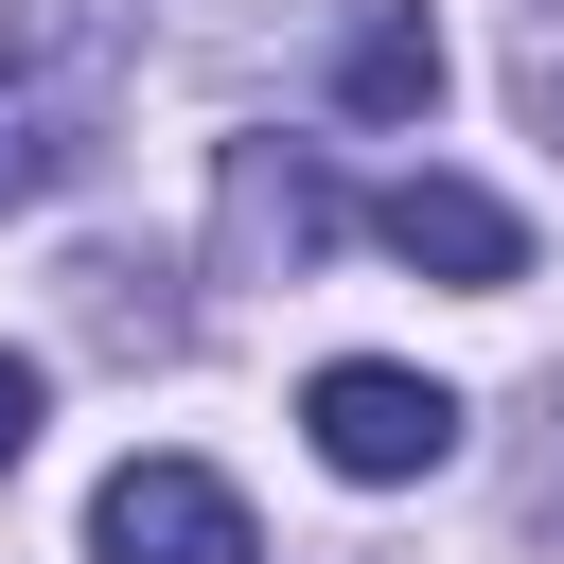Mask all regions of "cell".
Here are the masks:
<instances>
[{
  "label": "cell",
  "instance_id": "6da1fadb",
  "mask_svg": "<svg viewBox=\"0 0 564 564\" xmlns=\"http://www.w3.org/2000/svg\"><path fill=\"white\" fill-rule=\"evenodd\" d=\"M123 70H141V0H35L0 35V212H35L53 176H88Z\"/></svg>",
  "mask_w": 564,
  "mask_h": 564
},
{
  "label": "cell",
  "instance_id": "7a4b0ae2",
  "mask_svg": "<svg viewBox=\"0 0 564 564\" xmlns=\"http://www.w3.org/2000/svg\"><path fill=\"white\" fill-rule=\"evenodd\" d=\"M300 423H317V458H335L352 494H405V476L458 458V388H423V370H388V352H335V370L300 388Z\"/></svg>",
  "mask_w": 564,
  "mask_h": 564
},
{
  "label": "cell",
  "instance_id": "3957f363",
  "mask_svg": "<svg viewBox=\"0 0 564 564\" xmlns=\"http://www.w3.org/2000/svg\"><path fill=\"white\" fill-rule=\"evenodd\" d=\"M88 546H106V564H247V494H229L212 458H123V476L88 494Z\"/></svg>",
  "mask_w": 564,
  "mask_h": 564
},
{
  "label": "cell",
  "instance_id": "277c9868",
  "mask_svg": "<svg viewBox=\"0 0 564 564\" xmlns=\"http://www.w3.org/2000/svg\"><path fill=\"white\" fill-rule=\"evenodd\" d=\"M370 229H388V264H423V282H476V300H494V282H529V229H511L476 176H388V194H370Z\"/></svg>",
  "mask_w": 564,
  "mask_h": 564
},
{
  "label": "cell",
  "instance_id": "5b68a950",
  "mask_svg": "<svg viewBox=\"0 0 564 564\" xmlns=\"http://www.w3.org/2000/svg\"><path fill=\"white\" fill-rule=\"evenodd\" d=\"M317 229H335V194H317L282 141H229V264H300Z\"/></svg>",
  "mask_w": 564,
  "mask_h": 564
},
{
  "label": "cell",
  "instance_id": "8992f818",
  "mask_svg": "<svg viewBox=\"0 0 564 564\" xmlns=\"http://www.w3.org/2000/svg\"><path fill=\"white\" fill-rule=\"evenodd\" d=\"M335 106H352V123H423V106H441V35H423V18H370V35L335 53Z\"/></svg>",
  "mask_w": 564,
  "mask_h": 564
},
{
  "label": "cell",
  "instance_id": "52a82bcc",
  "mask_svg": "<svg viewBox=\"0 0 564 564\" xmlns=\"http://www.w3.org/2000/svg\"><path fill=\"white\" fill-rule=\"evenodd\" d=\"M35 405H53V388H35V352H0V476L35 458Z\"/></svg>",
  "mask_w": 564,
  "mask_h": 564
},
{
  "label": "cell",
  "instance_id": "ba28073f",
  "mask_svg": "<svg viewBox=\"0 0 564 564\" xmlns=\"http://www.w3.org/2000/svg\"><path fill=\"white\" fill-rule=\"evenodd\" d=\"M529 106H546V123H564V53H546V70H529Z\"/></svg>",
  "mask_w": 564,
  "mask_h": 564
}]
</instances>
